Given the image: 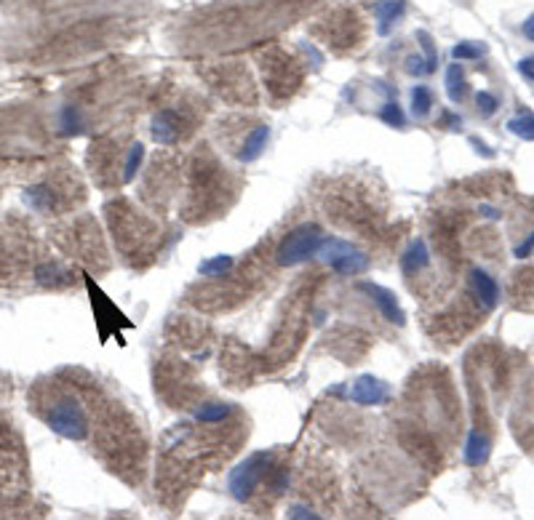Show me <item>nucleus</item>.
Listing matches in <instances>:
<instances>
[{
  "instance_id": "7c9ffc66",
  "label": "nucleus",
  "mask_w": 534,
  "mask_h": 520,
  "mask_svg": "<svg viewBox=\"0 0 534 520\" xmlns=\"http://www.w3.org/2000/svg\"><path fill=\"white\" fill-rule=\"evenodd\" d=\"M521 32H523V38H526V40H532V43H534V13H529V16L523 19Z\"/></svg>"
},
{
  "instance_id": "6e6552de",
  "label": "nucleus",
  "mask_w": 534,
  "mask_h": 520,
  "mask_svg": "<svg viewBox=\"0 0 534 520\" xmlns=\"http://www.w3.org/2000/svg\"><path fill=\"white\" fill-rule=\"evenodd\" d=\"M153 139L158 144H174L182 137V123H179V115L174 110H161L153 118Z\"/></svg>"
},
{
  "instance_id": "39448f33",
  "label": "nucleus",
  "mask_w": 534,
  "mask_h": 520,
  "mask_svg": "<svg viewBox=\"0 0 534 520\" xmlns=\"http://www.w3.org/2000/svg\"><path fill=\"white\" fill-rule=\"evenodd\" d=\"M356 288L369 296V302L380 310V315L385 317L387 323H393V326H406V312H404L398 296H395L390 288H385V286L374 283V280H361Z\"/></svg>"
},
{
  "instance_id": "ddd939ff",
  "label": "nucleus",
  "mask_w": 534,
  "mask_h": 520,
  "mask_svg": "<svg viewBox=\"0 0 534 520\" xmlns=\"http://www.w3.org/2000/svg\"><path fill=\"white\" fill-rule=\"evenodd\" d=\"M446 94H449V99L454 104H459L465 96H468V80H465V72H462V67L457 62L449 64L446 67Z\"/></svg>"
},
{
  "instance_id": "423d86ee",
  "label": "nucleus",
  "mask_w": 534,
  "mask_h": 520,
  "mask_svg": "<svg viewBox=\"0 0 534 520\" xmlns=\"http://www.w3.org/2000/svg\"><path fill=\"white\" fill-rule=\"evenodd\" d=\"M347 398L356 403V406H385L387 400H390V387H387V381L377 379L374 374H361L353 384H350V393Z\"/></svg>"
},
{
  "instance_id": "9b49d317",
  "label": "nucleus",
  "mask_w": 534,
  "mask_h": 520,
  "mask_svg": "<svg viewBox=\"0 0 534 520\" xmlns=\"http://www.w3.org/2000/svg\"><path fill=\"white\" fill-rule=\"evenodd\" d=\"M428 265H430L428 243L422 241V238L409 243V248L404 251V256H401V269H404V275H417V272H422Z\"/></svg>"
},
{
  "instance_id": "f3484780",
  "label": "nucleus",
  "mask_w": 534,
  "mask_h": 520,
  "mask_svg": "<svg viewBox=\"0 0 534 520\" xmlns=\"http://www.w3.org/2000/svg\"><path fill=\"white\" fill-rule=\"evenodd\" d=\"M433 110V91L428 86H414L411 89V115L414 118H428Z\"/></svg>"
},
{
  "instance_id": "2eb2a0df",
  "label": "nucleus",
  "mask_w": 534,
  "mask_h": 520,
  "mask_svg": "<svg viewBox=\"0 0 534 520\" xmlns=\"http://www.w3.org/2000/svg\"><path fill=\"white\" fill-rule=\"evenodd\" d=\"M232 256L230 254H216L211 259H204L201 265H198V272L204 275V278H219V275H225L230 267H232Z\"/></svg>"
},
{
  "instance_id": "4be33fe9",
  "label": "nucleus",
  "mask_w": 534,
  "mask_h": 520,
  "mask_svg": "<svg viewBox=\"0 0 534 520\" xmlns=\"http://www.w3.org/2000/svg\"><path fill=\"white\" fill-rule=\"evenodd\" d=\"M476 104H478V113H481L483 118H492V115L497 113V107H499L497 96L489 94V91H478V94H476Z\"/></svg>"
},
{
  "instance_id": "5701e85b",
  "label": "nucleus",
  "mask_w": 534,
  "mask_h": 520,
  "mask_svg": "<svg viewBox=\"0 0 534 520\" xmlns=\"http://www.w3.org/2000/svg\"><path fill=\"white\" fill-rule=\"evenodd\" d=\"M49 198H51V192H49V187H30L27 190V203L30 205H35V208H40V211H46L49 208Z\"/></svg>"
},
{
  "instance_id": "c756f323",
  "label": "nucleus",
  "mask_w": 534,
  "mask_h": 520,
  "mask_svg": "<svg viewBox=\"0 0 534 520\" xmlns=\"http://www.w3.org/2000/svg\"><path fill=\"white\" fill-rule=\"evenodd\" d=\"M471 144L476 147V153H481L483 158H495V150L486 144V141H481L478 137H471Z\"/></svg>"
},
{
  "instance_id": "20e7f679",
  "label": "nucleus",
  "mask_w": 534,
  "mask_h": 520,
  "mask_svg": "<svg viewBox=\"0 0 534 520\" xmlns=\"http://www.w3.org/2000/svg\"><path fill=\"white\" fill-rule=\"evenodd\" d=\"M270 462H273V454H270V451H254V454H249L243 462H238L235 467L230 469V475H228L230 496H232L235 502L252 499V494L256 491L259 481L265 478Z\"/></svg>"
},
{
  "instance_id": "412c9836",
  "label": "nucleus",
  "mask_w": 534,
  "mask_h": 520,
  "mask_svg": "<svg viewBox=\"0 0 534 520\" xmlns=\"http://www.w3.org/2000/svg\"><path fill=\"white\" fill-rule=\"evenodd\" d=\"M142 160H144V144H142V141H137V144L128 150L126 171H123V182H131V179L137 177V171L142 168Z\"/></svg>"
},
{
  "instance_id": "f257e3e1",
  "label": "nucleus",
  "mask_w": 534,
  "mask_h": 520,
  "mask_svg": "<svg viewBox=\"0 0 534 520\" xmlns=\"http://www.w3.org/2000/svg\"><path fill=\"white\" fill-rule=\"evenodd\" d=\"M326 241V232L316 222H305L299 227L289 229V235L278 243L275 251V262L280 267H297L305 265L307 259L321 254V246Z\"/></svg>"
},
{
  "instance_id": "dca6fc26",
  "label": "nucleus",
  "mask_w": 534,
  "mask_h": 520,
  "mask_svg": "<svg viewBox=\"0 0 534 520\" xmlns=\"http://www.w3.org/2000/svg\"><path fill=\"white\" fill-rule=\"evenodd\" d=\"M489 46L486 43H476V40H462L452 49V59L454 62H468V59H481L486 56Z\"/></svg>"
},
{
  "instance_id": "0eeeda50",
  "label": "nucleus",
  "mask_w": 534,
  "mask_h": 520,
  "mask_svg": "<svg viewBox=\"0 0 534 520\" xmlns=\"http://www.w3.org/2000/svg\"><path fill=\"white\" fill-rule=\"evenodd\" d=\"M471 286H473V293H476V299L481 302L486 310H495L497 307V299H499V286H497V280L481 269V267H476L471 272Z\"/></svg>"
},
{
  "instance_id": "2f4dec72",
  "label": "nucleus",
  "mask_w": 534,
  "mask_h": 520,
  "mask_svg": "<svg viewBox=\"0 0 534 520\" xmlns=\"http://www.w3.org/2000/svg\"><path fill=\"white\" fill-rule=\"evenodd\" d=\"M478 214L486 216V219H499V211L492 208V205H478Z\"/></svg>"
},
{
  "instance_id": "6ab92c4d",
  "label": "nucleus",
  "mask_w": 534,
  "mask_h": 520,
  "mask_svg": "<svg viewBox=\"0 0 534 520\" xmlns=\"http://www.w3.org/2000/svg\"><path fill=\"white\" fill-rule=\"evenodd\" d=\"M380 120L390 128H406V113L398 102H385V107L380 110Z\"/></svg>"
},
{
  "instance_id": "f03ea898",
  "label": "nucleus",
  "mask_w": 534,
  "mask_h": 520,
  "mask_svg": "<svg viewBox=\"0 0 534 520\" xmlns=\"http://www.w3.org/2000/svg\"><path fill=\"white\" fill-rule=\"evenodd\" d=\"M46 421L59 438L86 440L89 438V414L75 398H59L46 411Z\"/></svg>"
},
{
  "instance_id": "a878e982",
  "label": "nucleus",
  "mask_w": 534,
  "mask_h": 520,
  "mask_svg": "<svg viewBox=\"0 0 534 520\" xmlns=\"http://www.w3.org/2000/svg\"><path fill=\"white\" fill-rule=\"evenodd\" d=\"M441 128L446 131H459L462 128V118L457 113H452V110H444L441 113Z\"/></svg>"
},
{
  "instance_id": "7ed1b4c3",
  "label": "nucleus",
  "mask_w": 534,
  "mask_h": 520,
  "mask_svg": "<svg viewBox=\"0 0 534 520\" xmlns=\"http://www.w3.org/2000/svg\"><path fill=\"white\" fill-rule=\"evenodd\" d=\"M318 256L323 259V265L331 267V272L344 275V278H358V275H364L371 265L366 251H361V248L353 246L350 241L331 238V235H326Z\"/></svg>"
},
{
  "instance_id": "393cba45",
  "label": "nucleus",
  "mask_w": 534,
  "mask_h": 520,
  "mask_svg": "<svg viewBox=\"0 0 534 520\" xmlns=\"http://www.w3.org/2000/svg\"><path fill=\"white\" fill-rule=\"evenodd\" d=\"M289 518L292 520H321L318 512H313L310 507H305V505H292L289 507Z\"/></svg>"
},
{
  "instance_id": "f8f14e48",
  "label": "nucleus",
  "mask_w": 534,
  "mask_h": 520,
  "mask_svg": "<svg viewBox=\"0 0 534 520\" xmlns=\"http://www.w3.org/2000/svg\"><path fill=\"white\" fill-rule=\"evenodd\" d=\"M404 8H406V0H380L374 6V11H377V32L387 35L395 22L401 19Z\"/></svg>"
},
{
  "instance_id": "b1692460",
  "label": "nucleus",
  "mask_w": 534,
  "mask_h": 520,
  "mask_svg": "<svg viewBox=\"0 0 534 520\" xmlns=\"http://www.w3.org/2000/svg\"><path fill=\"white\" fill-rule=\"evenodd\" d=\"M62 128L64 134H80V115L73 104H67L62 110Z\"/></svg>"
},
{
  "instance_id": "1a4fd4ad",
  "label": "nucleus",
  "mask_w": 534,
  "mask_h": 520,
  "mask_svg": "<svg viewBox=\"0 0 534 520\" xmlns=\"http://www.w3.org/2000/svg\"><path fill=\"white\" fill-rule=\"evenodd\" d=\"M489 457H492V443H489V438L478 430H471L468 440H465V448H462L465 464H468V467H481V464L489 462Z\"/></svg>"
},
{
  "instance_id": "a211bd4d",
  "label": "nucleus",
  "mask_w": 534,
  "mask_h": 520,
  "mask_svg": "<svg viewBox=\"0 0 534 520\" xmlns=\"http://www.w3.org/2000/svg\"><path fill=\"white\" fill-rule=\"evenodd\" d=\"M505 128H508L513 137H519V139L534 141V115H529V113L516 115V118H510Z\"/></svg>"
},
{
  "instance_id": "bb28decb",
  "label": "nucleus",
  "mask_w": 534,
  "mask_h": 520,
  "mask_svg": "<svg viewBox=\"0 0 534 520\" xmlns=\"http://www.w3.org/2000/svg\"><path fill=\"white\" fill-rule=\"evenodd\" d=\"M406 72L409 75H428V67H425V59H422L420 53H414V56L406 59Z\"/></svg>"
},
{
  "instance_id": "4468645a",
  "label": "nucleus",
  "mask_w": 534,
  "mask_h": 520,
  "mask_svg": "<svg viewBox=\"0 0 534 520\" xmlns=\"http://www.w3.org/2000/svg\"><path fill=\"white\" fill-rule=\"evenodd\" d=\"M230 414H232L230 403H201V406L195 408L192 417L198 419V421H204V424H216V421H225Z\"/></svg>"
},
{
  "instance_id": "9d476101",
  "label": "nucleus",
  "mask_w": 534,
  "mask_h": 520,
  "mask_svg": "<svg viewBox=\"0 0 534 520\" xmlns=\"http://www.w3.org/2000/svg\"><path fill=\"white\" fill-rule=\"evenodd\" d=\"M267 141H270V126H256L246 134V139L241 144V153H238V160L241 163H254L262 158L265 153Z\"/></svg>"
},
{
  "instance_id": "aec40b11",
  "label": "nucleus",
  "mask_w": 534,
  "mask_h": 520,
  "mask_svg": "<svg viewBox=\"0 0 534 520\" xmlns=\"http://www.w3.org/2000/svg\"><path fill=\"white\" fill-rule=\"evenodd\" d=\"M417 40H420L422 51H425V67H428V75L435 72L438 67V51H435V43H433L430 32L428 30H417Z\"/></svg>"
},
{
  "instance_id": "c85d7f7f",
  "label": "nucleus",
  "mask_w": 534,
  "mask_h": 520,
  "mask_svg": "<svg viewBox=\"0 0 534 520\" xmlns=\"http://www.w3.org/2000/svg\"><path fill=\"white\" fill-rule=\"evenodd\" d=\"M519 72H521L523 77L534 80V56H526V59H521V62H519Z\"/></svg>"
},
{
  "instance_id": "cd10ccee",
  "label": "nucleus",
  "mask_w": 534,
  "mask_h": 520,
  "mask_svg": "<svg viewBox=\"0 0 534 520\" xmlns=\"http://www.w3.org/2000/svg\"><path fill=\"white\" fill-rule=\"evenodd\" d=\"M532 251H534V232H529V235H526V241L516 246L513 256H516V259H526V256H532Z\"/></svg>"
}]
</instances>
